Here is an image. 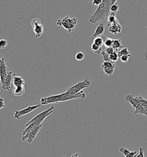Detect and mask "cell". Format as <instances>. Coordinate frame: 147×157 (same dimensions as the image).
<instances>
[{
	"label": "cell",
	"mask_w": 147,
	"mask_h": 157,
	"mask_svg": "<svg viewBox=\"0 0 147 157\" xmlns=\"http://www.w3.org/2000/svg\"><path fill=\"white\" fill-rule=\"evenodd\" d=\"M85 97L86 94L83 91H80V92L74 95H70L66 92L61 94L48 96L47 97H43L40 99V102L41 105H47L49 104L59 103L60 102H63L77 99H85Z\"/></svg>",
	"instance_id": "1"
},
{
	"label": "cell",
	"mask_w": 147,
	"mask_h": 157,
	"mask_svg": "<svg viewBox=\"0 0 147 157\" xmlns=\"http://www.w3.org/2000/svg\"><path fill=\"white\" fill-rule=\"evenodd\" d=\"M110 6L102 2L90 18V23L92 24H95L99 21H104L110 14Z\"/></svg>",
	"instance_id": "2"
},
{
	"label": "cell",
	"mask_w": 147,
	"mask_h": 157,
	"mask_svg": "<svg viewBox=\"0 0 147 157\" xmlns=\"http://www.w3.org/2000/svg\"><path fill=\"white\" fill-rule=\"evenodd\" d=\"M56 24L59 26V28L55 31H58L61 27H63L69 33H71L75 31L77 26V20L75 18H70L68 16H66L62 19L58 20Z\"/></svg>",
	"instance_id": "3"
},
{
	"label": "cell",
	"mask_w": 147,
	"mask_h": 157,
	"mask_svg": "<svg viewBox=\"0 0 147 157\" xmlns=\"http://www.w3.org/2000/svg\"><path fill=\"white\" fill-rule=\"evenodd\" d=\"M125 99L132 105L134 114L140 115H145L147 116V113L144 107L137 100H136L135 97H134L132 95L129 94L127 95L125 97Z\"/></svg>",
	"instance_id": "4"
},
{
	"label": "cell",
	"mask_w": 147,
	"mask_h": 157,
	"mask_svg": "<svg viewBox=\"0 0 147 157\" xmlns=\"http://www.w3.org/2000/svg\"><path fill=\"white\" fill-rule=\"evenodd\" d=\"M90 84L91 83L90 81L87 79H86L83 81L77 83L76 85L68 88L66 90V92L70 95H74L80 92L83 89L88 88L90 86Z\"/></svg>",
	"instance_id": "5"
},
{
	"label": "cell",
	"mask_w": 147,
	"mask_h": 157,
	"mask_svg": "<svg viewBox=\"0 0 147 157\" xmlns=\"http://www.w3.org/2000/svg\"><path fill=\"white\" fill-rule=\"evenodd\" d=\"M32 28L35 34V37L39 38L42 35L44 31V27L41 24V21L39 18H33L31 23Z\"/></svg>",
	"instance_id": "6"
},
{
	"label": "cell",
	"mask_w": 147,
	"mask_h": 157,
	"mask_svg": "<svg viewBox=\"0 0 147 157\" xmlns=\"http://www.w3.org/2000/svg\"><path fill=\"white\" fill-rule=\"evenodd\" d=\"M40 107H41V104H38V105H32V106L30 105V106H28V107L23 109H21L20 111H17L15 112V113L14 114V118L16 119H17V120H20L21 117L30 114L31 112H33L35 109L40 108Z\"/></svg>",
	"instance_id": "7"
},
{
	"label": "cell",
	"mask_w": 147,
	"mask_h": 157,
	"mask_svg": "<svg viewBox=\"0 0 147 157\" xmlns=\"http://www.w3.org/2000/svg\"><path fill=\"white\" fill-rule=\"evenodd\" d=\"M43 126L42 124H40V126L35 129H33L32 131H31L28 134H26L24 136H22V140L25 141H27V142L29 143H31L33 142L34 139H35L36 135L40 131V129L42 128Z\"/></svg>",
	"instance_id": "8"
},
{
	"label": "cell",
	"mask_w": 147,
	"mask_h": 157,
	"mask_svg": "<svg viewBox=\"0 0 147 157\" xmlns=\"http://www.w3.org/2000/svg\"><path fill=\"white\" fill-rule=\"evenodd\" d=\"M13 73L11 71H9L8 73L7 76L5 78L3 82H1L2 89L4 90L9 91L12 87V84H13Z\"/></svg>",
	"instance_id": "9"
},
{
	"label": "cell",
	"mask_w": 147,
	"mask_h": 157,
	"mask_svg": "<svg viewBox=\"0 0 147 157\" xmlns=\"http://www.w3.org/2000/svg\"><path fill=\"white\" fill-rule=\"evenodd\" d=\"M114 62H105L102 63L101 66V69L105 72V74L108 76H111L115 71Z\"/></svg>",
	"instance_id": "10"
},
{
	"label": "cell",
	"mask_w": 147,
	"mask_h": 157,
	"mask_svg": "<svg viewBox=\"0 0 147 157\" xmlns=\"http://www.w3.org/2000/svg\"><path fill=\"white\" fill-rule=\"evenodd\" d=\"M10 70L8 69L5 62V59L4 58H1L0 59V79H1V83L4 81L5 78L8 75V72Z\"/></svg>",
	"instance_id": "11"
},
{
	"label": "cell",
	"mask_w": 147,
	"mask_h": 157,
	"mask_svg": "<svg viewBox=\"0 0 147 157\" xmlns=\"http://www.w3.org/2000/svg\"><path fill=\"white\" fill-rule=\"evenodd\" d=\"M108 28L109 31L114 35H117L118 33H120L122 31V27L118 20Z\"/></svg>",
	"instance_id": "12"
},
{
	"label": "cell",
	"mask_w": 147,
	"mask_h": 157,
	"mask_svg": "<svg viewBox=\"0 0 147 157\" xmlns=\"http://www.w3.org/2000/svg\"><path fill=\"white\" fill-rule=\"evenodd\" d=\"M13 85L14 87L25 85V81H24L23 77L16 75L15 74H14Z\"/></svg>",
	"instance_id": "13"
},
{
	"label": "cell",
	"mask_w": 147,
	"mask_h": 157,
	"mask_svg": "<svg viewBox=\"0 0 147 157\" xmlns=\"http://www.w3.org/2000/svg\"><path fill=\"white\" fill-rule=\"evenodd\" d=\"M26 89L25 86H19L17 87H14L13 90V93L14 96L16 97H20L25 93Z\"/></svg>",
	"instance_id": "14"
},
{
	"label": "cell",
	"mask_w": 147,
	"mask_h": 157,
	"mask_svg": "<svg viewBox=\"0 0 147 157\" xmlns=\"http://www.w3.org/2000/svg\"><path fill=\"white\" fill-rule=\"evenodd\" d=\"M120 151L121 153V154L125 157H136L137 154H138V152H137L136 151H131L128 149L124 148V147L121 148L120 149Z\"/></svg>",
	"instance_id": "15"
},
{
	"label": "cell",
	"mask_w": 147,
	"mask_h": 157,
	"mask_svg": "<svg viewBox=\"0 0 147 157\" xmlns=\"http://www.w3.org/2000/svg\"><path fill=\"white\" fill-rule=\"evenodd\" d=\"M104 32H105V26H104V24L102 23L97 27V28L94 33L93 36L95 38L99 36L102 35L104 33Z\"/></svg>",
	"instance_id": "16"
},
{
	"label": "cell",
	"mask_w": 147,
	"mask_h": 157,
	"mask_svg": "<svg viewBox=\"0 0 147 157\" xmlns=\"http://www.w3.org/2000/svg\"><path fill=\"white\" fill-rule=\"evenodd\" d=\"M112 47L114 49L116 52H119L121 49L123 48L124 47L122 45L120 39H114V42L112 45Z\"/></svg>",
	"instance_id": "17"
},
{
	"label": "cell",
	"mask_w": 147,
	"mask_h": 157,
	"mask_svg": "<svg viewBox=\"0 0 147 157\" xmlns=\"http://www.w3.org/2000/svg\"><path fill=\"white\" fill-rule=\"evenodd\" d=\"M116 12H111L110 13L109 16L107 17V26L108 27H109L111 25H112L113 23H114L118 19L116 18Z\"/></svg>",
	"instance_id": "18"
},
{
	"label": "cell",
	"mask_w": 147,
	"mask_h": 157,
	"mask_svg": "<svg viewBox=\"0 0 147 157\" xmlns=\"http://www.w3.org/2000/svg\"><path fill=\"white\" fill-rule=\"evenodd\" d=\"M103 40H104V45L105 46V47H112L113 43L114 42V39L107 38L106 36H102Z\"/></svg>",
	"instance_id": "19"
},
{
	"label": "cell",
	"mask_w": 147,
	"mask_h": 157,
	"mask_svg": "<svg viewBox=\"0 0 147 157\" xmlns=\"http://www.w3.org/2000/svg\"><path fill=\"white\" fill-rule=\"evenodd\" d=\"M135 98L136 99V100H137L141 104V105L144 107L146 113L147 114V100L145 99H144L142 97L140 96H137V97H135Z\"/></svg>",
	"instance_id": "20"
},
{
	"label": "cell",
	"mask_w": 147,
	"mask_h": 157,
	"mask_svg": "<svg viewBox=\"0 0 147 157\" xmlns=\"http://www.w3.org/2000/svg\"><path fill=\"white\" fill-rule=\"evenodd\" d=\"M92 50L94 53L97 54H100L102 53V47L95 43H93L92 44Z\"/></svg>",
	"instance_id": "21"
},
{
	"label": "cell",
	"mask_w": 147,
	"mask_h": 157,
	"mask_svg": "<svg viewBox=\"0 0 147 157\" xmlns=\"http://www.w3.org/2000/svg\"><path fill=\"white\" fill-rule=\"evenodd\" d=\"M131 54L129 53V51L128 50V49L127 48L124 47L123 48L121 49L118 52V55L119 58L123 56V55H129Z\"/></svg>",
	"instance_id": "22"
},
{
	"label": "cell",
	"mask_w": 147,
	"mask_h": 157,
	"mask_svg": "<svg viewBox=\"0 0 147 157\" xmlns=\"http://www.w3.org/2000/svg\"><path fill=\"white\" fill-rule=\"evenodd\" d=\"M93 43L102 47L104 45V40L102 37H98V36L95 37V39H94Z\"/></svg>",
	"instance_id": "23"
},
{
	"label": "cell",
	"mask_w": 147,
	"mask_h": 157,
	"mask_svg": "<svg viewBox=\"0 0 147 157\" xmlns=\"http://www.w3.org/2000/svg\"><path fill=\"white\" fill-rule=\"evenodd\" d=\"M119 8H120L119 5L118 4H117V3H115V4H113V5H111L110 10L111 12H116V13H117V12L119 9Z\"/></svg>",
	"instance_id": "24"
},
{
	"label": "cell",
	"mask_w": 147,
	"mask_h": 157,
	"mask_svg": "<svg viewBox=\"0 0 147 157\" xmlns=\"http://www.w3.org/2000/svg\"><path fill=\"white\" fill-rule=\"evenodd\" d=\"M110 58L111 59V60L113 62H116L118 60L119 57L118 55V53L114 51L113 54H111V55H110Z\"/></svg>",
	"instance_id": "25"
},
{
	"label": "cell",
	"mask_w": 147,
	"mask_h": 157,
	"mask_svg": "<svg viewBox=\"0 0 147 157\" xmlns=\"http://www.w3.org/2000/svg\"><path fill=\"white\" fill-rule=\"evenodd\" d=\"M101 54H102V58H103L104 61H105V62H112L110 58V55L107 54L105 51H102Z\"/></svg>",
	"instance_id": "26"
},
{
	"label": "cell",
	"mask_w": 147,
	"mask_h": 157,
	"mask_svg": "<svg viewBox=\"0 0 147 157\" xmlns=\"http://www.w3.org/2000/svg\"><path fill=\"white\" fill-rule=\"evenodd\" d=\"M85 57V55L83 53L79 51L76 54H75V59L77 60H82L84 59V58Z\"/></svg>",
	"instance_id": "27"
},
{
	"label": "cell",
	"mask_w": 147,
	"mask_h": 157,
	"mask_svg": "<svg viewBox=\"0 0 147 157\" xmlns=\"http://www.w3.org/2000/svg\"><path fill=\"white\" fill-rule=\"evenodd\" d=\"M8 44V43L5 39H1L0 40V48L4 49L5 48Z\"/></svg>",
	"instance_id": "28"
},
{
	"label": "cell",
	"mask_w": 147,
	"mask_h": 157,
	"mask_svg": "<svg viewBox=\"0 0 147 157\" xmlns=\"http://www.w3.org/2000/svg\"><path fill=\"white\" fill-rule=\"evenodd\" d=\"M131 57V55L129 54V55H123L122 57H121L120 60L122 62H124V63H127L128 62V60H129V58Z\"/></svg>",
	"instance_id": "29"
},
{
	"label": "cell",
	"mask_w": 147,
	"mask_h": 157,
	"mask_svg": "<svg viewBox=\"0 0 147 157\" xmlns=\"http://www.w3.org/2000/svg\"><path fill=\"white\" fill-rule=\"evenodd\" d=\"M105 51L107 53V54L111 55V54H113L115 51V50H114V49L112 47H107L106 48V50H105Z\"/></svg>",
	"instance_id": "30"
},
{
	"label": "cell",
	"mask_w": 147,
	"mask_h": 157,
	"mask_svg": "<svg viewBox=\"0 0 147 157\" xmlns=\"http://www.w3.org/2000/svg\"><path fill=\"white\" fill-rule=\"evenodd\" d=\"M136 157H145L144 153V150L142 147H140L139 148V153L137 154Z\"/></svg>",
	"instance_id": "31"
},
{
	"label": "cell",
	"mask_w": 147,
	"mask_h": 157,
	"mask_svg": "<svg viewBox=\"0 0 147 157\" xmlns=\"http://www.w3.org/2000/svg\"><path fill=\"white\" fill-rule=\"evenodd\" d=\"M103 0H93L92 4L95 6H99L102 3Z\"/></svg>",
	"instance_id": "32"
},
{
	"label": "cell",
	"mask_w": 147,
	"mask_h": 157,
	"mask_svg": "<svg viewBox=\"0 0 147 157\" xmlns=\"http://www.w3.org/2000/svg\"><path fill=\"white\" fill-rule=\"evenodd\" d=\"M5 101L2 98L0 99V109H2L4 108H5Z\"/></svg>",
	"instance_id": "33"
},
{
	"label": "cell",
	"mask_w": 147,
	"mask_h": 157,
	"mask_svg": "<svg viewBox=\"0 0 147 157\" xmlns=\"http://www.w3.org/2000/svg\"><path fill=\"white\" fill-rule=\"evenodd\" d=\"M117 0H110V4H111V5H113V4H115V3H116V1H117Z\"/></svg>",
	"instance_id": "34"
}]
</instances>
